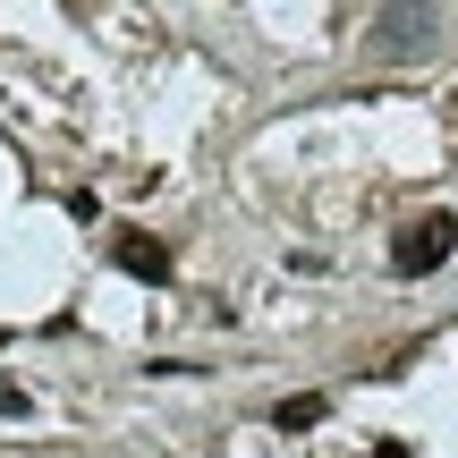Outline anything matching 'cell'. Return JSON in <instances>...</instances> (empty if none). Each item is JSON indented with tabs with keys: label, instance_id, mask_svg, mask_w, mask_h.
I'll return each instance as SVG.
<instances>
[{
	"label": "cell",
	"instance_id": "3957f363",
	"mask_svg": "<svg viewBox=\"0 0 458 458\" xmlns=\"http://www.w3.org/2000/svg\"><path fill=\"white\" fill-rule=\"evenodd\" d=\"M119 272H136V280H170V246L153 238V229H119Z\"/></svg>",
	"mask_w": 458,
	"mask_h": 458
},
{
	"label": "cell",
	"instance_id": "277c9868",
	"mask_svg": "<svg viewBox=\"0 0 458 458\" xmlns=\"http://www.w3.org/2000/svg\"><path fill=\"white\" fill-rule=\"evenodd\" d=\"M323 416H331L323 391H297V399H280V408H272V433H306V425H323Z\"/></svg>",
	"mask_w": 458,
	"mask_h": 458
},
{
	"label": "cell",
	"instance_id": "5b68a950",
	"mask_svg": "<svg viewBox=\"0 0 458 458\" xmlns=\"http://www.w3.org/2000/svg\"><path fill=\"white\" fill-rule=\"evenodd\" d=\"M0 416H26V391L17 382H0Z\"/></svg>",
	"mask_w": 458,
	"mask_h": 458
},
{
	"label": "cell",
	"instance_id": "7a4b0ae2",
	"mask_svg": "<svg viewBox=\"0 0 458 458\" xmlns=\"http://www.w3.org/2000/svg\"><path fill=\"white\" fill-rule=\"evenodd\" d=\"M450 255H458V221H450V213H416V221L391 238V272H408V280L442 272Z\"/></svg>",
	"mask_w": 458,
	"mask_h": 458
},
{
	"label": "cell",
	"instance_id": "52a82bcc",
	"mask_svg": "<svg viewBox=\"0 0 458 458\" xmlns=\"http://www.w3.org/2000/svg\"><path fill=\"white\" fill-rule=\"evenodd\" d=\"M0 348H9V331H0Z\"/></svg>",
	"mask_w": 458,
	"mask_h": 458
},
{
	"label": "cell",
	"instance_id": "6da1fadb",
	"mask_svg": "<svg viewBox=\"0 0 458 458\" xmlns=\"http://www.w3.org/2000/svg\"><path fill=\"white\" fill-rule=\"evenodd\" d=\"M433 34H442V9L433 0H382V17H374V34H365V60H425L433 51Z\"/></svg>",
	"mask_w": 458,
	"mask_h": 458
},
{
	"label": "cell",
	"instance_id": "8992f818",
	"mask_svg": "<svg viewBox=\"0 0 458 458\" xmlns=\"http://www.w3.org/2000/svg\"><path fill=\"white\" fill-rule=\"evenodd\" d=\"M365 458H408V442H374V450H365Z\"/></svg>",
	"mask_w": 458,
	"mask_h": 458
}]
</instances>
